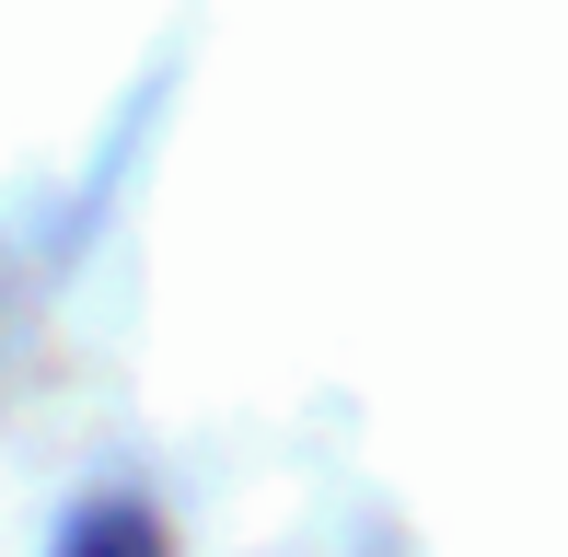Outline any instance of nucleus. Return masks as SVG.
I'll return each mask as SVG.
<instances>
[{
	"label": "nucleus",
	"mask_w": 568,
	"mask_h": 557,
	"mask_svg": "<svg viewBox=\"0 0 568 557\" xmlns=\"http://www.w3.org/2000/svg\"><path fill=\"white\" fill-rule=\"evenodd\" d=\"M59 557H163V535H151L140 512H93V523H70Z\"/></svg>",
	"instance_id": "obj_1"
}]
</instances>
